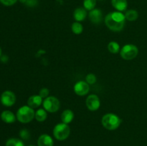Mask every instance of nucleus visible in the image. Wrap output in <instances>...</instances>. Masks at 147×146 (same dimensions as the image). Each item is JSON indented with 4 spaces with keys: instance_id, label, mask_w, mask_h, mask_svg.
I'll use <instances>...</instances> for the list:
<instances>
[{
    "instance_id": "4be33fe9",
    "label": "nucleus",
    "mask_w": 147,
    "mask_h": 146,
    "mask_svg": "<svg viewBox=\"0 0 147 146\" xmlns=\"http://www.w3.org/2000/svg\"><path fill=\"white\" fill-rule=\"evenodd\" d=\"M97 0H83V7L86 10L91 11L94 9Z\"/></svg>"
},
{
    "instance_id": "6ab92c4d",
    "label": "nucleus",
    "mask_w": 147,
    "mask_h": 146,
    "mask_svg": "<svg viewBox=\"0 0 147 146\" xmlns=\"http://www.w3.org/2000/svg\"><path fill=\"white\" fill-rule=\"evenodd\" d=\"M71 29L75 34H80L83 31V27L80 22L76 21L72 24Z\"/></svg>"
},
{
    "instance_id": "4468645a",
    "label": "nucleus",
    "mask_w": 147,
    "mask_h": 146,
    "mask_svg": "<svg viewBox=\"0 0 147 146\" xmlns=\"http://www.w3.org/2000/svg\"><path fill=\"white\" fill-rule=\"evenodd\" d=\"M87 17V11L84 7H78L73 12V17L76 21H83Z\"/></svg>"
},
{
    "instance_id": "f257e3e1",
    "label": "nucleus",
    "mask_w": 147,
    "mask_h": 146,
    "mask_svg": "<svg viewBox=\"0 0 147 146\" xmlns=\"http://www.w3.org/2000/svg\"><path fill=\"white\" fill-rule=\"evenodd\" d=\"M104 21L109 29L113 31H120L124 27L126 17L121 11H113L106 16Z\"/></svg>"
},
{
    "instance_id": "2eb2a0df",
    "label": "nucleus",
    "mask_w": 147,
    "mask_h": 146,
    "mask_svg": "<svg viewBox=\"0 0 147 146\" xmlns=\"http://www.w3.org/2000/svg\"><path fill=\"white\" fill-rule=\"evenodd\" d=\"M112 6L118 11H123L127 9V0H111Z\"/></svg>"
},
{
    "instance_id": "bb28decb",
    "label": "nucleus",
    "mask_w": 147,
    "mask_h": 146,
    "mask_svg": "<svg viewBox=\"0 0 147 146\" xmlns=\"http://www.w3.org/2000/svg\"><path fill=\"white\" fill-rule=\"evenodd\" d=\"M24 4L27 7H34L38 4V0H27Z\"/></svg>"
},
{
    "instance_id": "aec40b11",
    "label": "nucleus",
    "mask_w": 147,
    "mask_h": 146,
    "mask_svg": "<svg viewBox=\"0 0 147 146\" xmlns=\"http://www.w3.org/2000/svg\"><path fill=\"white\" fill-rule=\"evenodd\" d=\"M5 146H24V144L20 139L10 138L6 142Z\"/></svg>"
},
{
    "instance_id": "5701e85b",
    "label": "nucleus",
    "mask_w": 147,
    "mask_h": 146,
    "mask_svg": "<svg viewBox=\"0 0 147 146\" xmlns=\"http://www.w3.org/2000/svg\"><path fill=\"white\" fill-rule=\"evenodd\" d=\"M86 80L88 84H94L96 82V81H97V78H96V76L94 74L90 73V74H87L86 77Z\"/></svg>"
},
{
    "instance_id": "b1692460",
    "label": "nucleus",
    "mask_w": 147,
    "mask_h": 146,
    "mask_svg": "<svg viewBox=\"0 0 147 146\" xmlns=\"http://www.w3.org/2000/svg\"><path fill=\"white\" fill-rule=\"evenodd\" d=\"M20 135L21 138H22L23 140H28L30 137V133L27 129H23V130H21V131L20 132Z\"/></svg>"
},
{
    "instance_id": "393cba45",
    "label": "nucleus",
    "mask_w": 147,
    "mask_h": 146,
    "mask_svg": "<svg viewBox=\"0 0 147 146\" xmlns=\"http://www.w3.org/2000/svg\"><path fill=\"white\" fill-rule=\"evenodd\" d=\"M49 94H50V91H49L48 89L45 88V87L42 88L39 92V95L42 99H45L47 97H49Z\"/></svg>"
},
{
    "instance_id": "dca6fc26",
    "label": "nucleus",
    "mask_w": 147,
    "mask_h": 146,
    "mask_svg": "<svg viewBox=\"0 0 147 146\" xmlns=\"http://www.w3.org/2000/svg\"><path fill=\"white\" fill-rule=\"evenodd\" d=\"M74 119V113L71 110H65L61 114L62 123L69 124Z\"/></svg>"
},
{
    "instance_id": "20e7f679",
    "label": "nucleus",
    "mask_w": 147,
    "mask_h": 146,
    "mask_svg": "<svg viewBox=\"0 0 147 146\" xmlns=\"http://www.w3.org/2000/svg\"><path fill=\"white\" fill-rule=\"evenodd\" d=\"M70 129L68 125L65 123H58L55 126L53 129V135L57 140H65L69 137Z\"/></svg>"
},
{
    "instance_id": "9b49d317",
    "label": "nucleus",
    "mask_w": 147,
    "mask_h": 146,
    "mask_svg": "<svg viewBox=\"0 0 147 146\" xmlns=\"http://www.w3.org/2000/svg\"><path fill=\"white\" fill-rule=\"evenodd\" d=\"M43 102L42 98L39 94H34V95L30 96L27 100V105L30 106L32 108H37L40 107Z\"/></svg>"
},
{
    "instance_id": "9d476101",
    "label": "nucleus",
    "mask_w": 147,
    "mask_h": 146,
    "mask_svg": "<svg viewBox=\"0 0 147 146\" xmlns=\"http://www.w3.org/2000/svg\"><path fill=\"white\" fill-rule=\"evenodd\" d=\"M90 21L95 24H100L103 20V13L99 9H94L90 11L88 14Z\"/></svg>"
},
{
    "instance_id": "6e6552de",
    "label": "nucleus",
    "mask_w": 147,
    "mask_h": 146,
    "mask_svg": "<svg viewBox=\"0 0 147 146\" xmlns=\"http://www.w3.org/2000/svg\"><path fill=\"white\" fill-rule=\"evenodd\" d=\"M86 107L90 111H96L99 109L100 106V99L96 94H92L88 96L86 101Z\"/></svg>"
},
{
    "instance_id": "c756f323",
    "label": "nucleus",
    "mask_w": 147,
    "mask_h": 146,
    "mask_svg": "<svg viewBox=\"0 0 147 146\" xmlns=\"http://www.w3.org/2000/svg\"><path fill=\"white\" fill-rule=\"evenodd\" d=\"M29 146H34V145H29Z\"/></svg>"
},
{
    "instance_id": "a878e982",
    "label": "nucleus",
    "mask_w": 147,
    "mask_h": 146,
    "mask_svg": "<svg viewBox=\"0 0 147 146\" xmlns=\"http://www.w3.org/2000/svg\"><path fill=\"white\" fill-rule=\"evenodd\" d=\"M17 1L18 0H0V2L3 5L7 6V7H10V6H12L14 4H15Z\"/></svg>"
},
{
    "instance_id": "412c9836",
    "label": "nucleus",
    "mask_w": 147,
    "mask_h": 146,
    "mask_svg": "<svg viewBox=\"0 0 147 146\" xmlns=\"http://www.w3.org/2000/svg\"><path fill=\"white\" fill-rule=\"evenodd\" d=\"M108 50L113 54H116L120 51V46L116 42H111L108 44Z\"/></svg>"
},
{
    "instance_id": "f03ea898",
    "label": "nucleus",
    "mask_w": 147,
    "mask_h": 146,
    "mask_svg": "<svg viewBox=\"0 0 147 146\" xmlns=\"http://www.w3.org/2000/svg\"><path fill=\"white\" fill-rule=\"evenodd\" d=\"M102 125L109 130H115L120 126L121 120L114 113H107L104 115L101 120Z\"/></svg>"
},
{
    "instance_id": "f8f14e48",
    "label": "nucleus",
    "mask_w": 147,
    "mask_h": 146,
    "mask_svg": "<svg viewBox=\"0 0 147 146\" xmlns=\"http://www.w3.org/2000/svg\"><path fill=\"white\" fill-rule=\"evenodd\" d=\"M1 119L3 122L7 124H11L14 123L17 120L15 115L10 110H4L1 114Z\"/></svg>"
},
{
    "instance_id": "cd10ccee",
    "label": "nucleus",
    "mask_w": 147,
    "mask_h": 146,
    "mask_svg": "<svg viewBox=\"0 0 147 146\" xmlns=\"http://www.w3.org/2000/svg\"><path fill=\"white\" fill-rule=\"evenodd\" d=\"M18 1H20L21 3H23V4H25V2L27 1V0H18Z\"/></svg>"
},
{
    "instance_id": "ddd939ff",
    "label": "nucleus",
    "mask_w": 147,
    "mask_h": 146,
    "mask_svg": "<svg viewBox=\"0 0 147 146\" xmlns=\"http://www.w3.org/2000/svg\"><path fill=\"white\" fill-rule=\"evenodd\" d=\"M54 142L51 136L47 134H42L39 137L37 140L38 146H53Z\"/></svg>"
},
{
    "instance_id": "c85d7f7f",
    "label": "nucleus",
    "mask_w": 147,
    "mask_h": 146,
    "mask_svg": "<svg viewBox=\"0 0 147 146\" xmlns=\"http://www.w3.org/2000/svg\"><path fill=\"white\" fill-rule=\"evenodd\" d=\"M1 52H1V47H0V57H1Z\"/></svg>"
},
{
    "instance_id": "39448f33",
    "label": "nucleus",
    "mask_w": 147,
    "mask_h": 146,
    "mask_svg": "<svg viewBox=\"0 0 147 146\" xmlns=\"http://www.w3.org/2000/svg\"><path fill=\"white\" fill-rule=\"evenodd\" d=\"M138 54H139V49L134 44H126L120 50L121 57L125 60H133L136 58Z\"/></svg>"
},
{
    "instance_id": "a211bd4d",
    "label": "nucleus",
    "mask_w": 147,
    "mask_h": 146,
    "mask_svg": "<svg viewBox=\"0 0 147 146\" xmlns=\"http://www.w3.org/2000/svg\"><path fill=\"white\" fill-rule=\"evenodd\" d=\"M47 113L45 109L40 108L35 112V117L34 118L38 122H43L47 119Z\"/></svg>"
},
{
    "instance_id": "1a4fd4ad",
    "label": "nucleus",
    "mask_w": 147,
    "mask_h": 146,
    "mask_svg": "<svg viewBox=\"0 0 147 146\" xmlns=\"http://www.w3.org/2000/svg\"><path fill=\"white\" fill-rule=\"evenodd\" d=\"M75 93L78 96H84L88 93L90 86L86 81H78L73 87Z\"/></svg>"
},
{
    "instance_id": "423d86ee",
    "label": "nucleus",
    "mask_w": 147,
    "mask_h": 146,
    "mask_svg": "<svg viewBox=\"0 0 147 146\" xmlns=\"http://www.w3.org/2000/svg\"><path fill=\"white\" fill-rule=\"evenodd\" d=\"M42 104L45 110L50 113H54L58 111L60 107V101L57 97L54 96H49L45 99Z\"/></svg>"
},
{
    "instance_id": "f3484780",
    "label": "nucleus",
    "mask_w": 147,
    "mask_h": 146,
    "mask_svg": "<svg viewBox=\"0 0 147 146\" xmlns=\"http://www.w3.org/2000/svg\"><path fill=\"white\" fill-rule=\"evenodd\" d=\"M124 15L126 20L129 21H134L139 17V13L135 9H129L126 11Z\"/></svg>"
},
{
    "instance_id": "0eeeda50",
    "label": "nucleus",
    "mask_w": 147,
    "mask_h": 146,
    "mask_svg": "<svg viewBox=\"0 0 147 146\" xmlns=\"http://www.w3.org/2000/svg\"><path fill=\"white\" fill-rule=\"evenodd\" d=\"M0 102L5 107H11L16 102V95L13 92L10 90H6L0 97Z\"/></svg>"
},
{
    "instance_id": "7ed1b4c3",
    "label": "nucleus",
    "mask_w": 147,
    "mask_h": 146,
    "mask_svg": "<svg viewBox=\"0 0 147 146\" xmlns=\"http://www.w3.org/2000/svg\"><path fill=\"white\" fill-rule=\"evenodd\" d=\"M17 120L22 123H28L32 121L35 117L34 109L28 105L22 106L17 112Z\"/></svg>"
}]
</instances>
